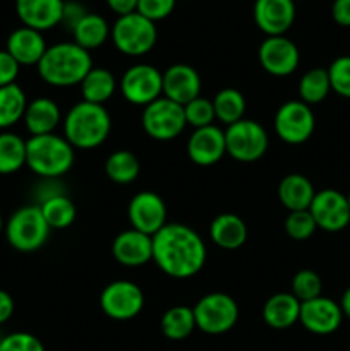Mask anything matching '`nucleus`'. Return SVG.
<instances>
[{"label":"nucleus","instance_id":"39","mask_svg":"<svg viewBox=\"0 0 350 351\" xmlns=\"http://www.w3.org/2000/svg\"><path fill=\"white\" fill-rule=\"evenodd\" d=\"M326 71H328L331 91L342 98L350 99V55L335 58Z\"/></svg>","mask_w":350,"mask_h":351},{"label":"nucleus","instance_id":"47","mask_svg":"<svg viewBox=\"0 0 350 351\" xmlns=\"http://www.w3.org/2000/svg\"><path fill=\"white\" fill-rule=\"evenodd\" d=\"M340 308H342V314L343 317H349L350 319V287L343 291L342 295V300H340Z\"/></svg>","mask_w":350,"mask_h":351},{"label":"nucleus","instance_id":"4","mask_svg":"<svg viewBox=\"0 0 350 351\" xmlns=\"http://www.w3.org/2000/svg\"><path fill=\"white\" fill-rule=\"evenodd\" d=\"M74 165V147L57 134L31 136L26 141V167L43 178H58Z\"/></svg>","mask_w":350,"mask_h":351},{"label":"nucleus","instance_id":"38","mask_svg":"<svg viewBox=\"0 0 350 351\" xmlns=\"http://www.w3.org/2000/svg\"><path fill=\"white\" fill-rule=\"evenodd\" d=\"M316 230H318V225H316L309 209H305V211H292L285 218V232L290 239L299 240V242L311 239Z\"/></svg>","mask_w":350,"mask_h":351},{"label":"nucleus","instance_id":"11","mask_svg":"<svg viewBox=\"0 0 350 351\" xmlns=\"http://www.w3.org/2000/svg\"><path fill=\"white\" fill-rule=\"evenodd\" d=\"M100 307L113 321H130L144 308V293L132 281H112L100 295Z\"/></svg>","mask_w":350,"mask_h":351},{"label":"nucleus","instance_id":"27","mask_svg":"<svg viewBox=\"0 0 350 351\" xmlns=\"http://www.w3.org/2000/svg\"><path fill=\"white\" fill-rule=\"evenodd\" d=\"M112 27L108 26L106 19L100 14L88 12L72 29V36H74V43L79 45L84 50L91 51L102 47L110 36Z\"/></svg>","mask_w":350,"mask_h":351},{"label":"nucleus","instance_id":"13","mask_svg":"<svg viewBox=\"0 0 350 351\" xmlns=\"http://www.w3.org/2000/svg\"><path fill=\"white\" fill-rule=\"evenodd\" d=\"M309 213L314 218L318 228L325 232L336 233L345 230L350 225V208L347 195L335 189H325L316 192Z\"/></svg>","mask_w":350,"mask_h":351},{"label":"nucleus","instance_id":"24","mask_svg":"<svg viewBox=\"0 0 350 351\" xmlns=\"http://www.w3.org/2000/svg\"><path fill=\"white\" fill-rule=\"evenodd\" d=\"M209 237L220 249L237 250L246 243L247 225L240 216L223 213V215L216 216L209 225Z\"/></svg>","mask_w":350,"mask_h":351},{"label":"nucleus","instance_id":"2","mask_svg":"<svg viewBox=\"0 0 350 351\" xmlns=\"http://www.w3.org/2000/svg\"><path fill=\"white\" fill-rule=\"evenodd\" d=\"M38 74L54 88L79 86L93 69L91 53L74 41L51 45L38 62Z\"/></svg>","mask_w":350,"mask_h":351},{"label":"nucleus","instance_id":"33","mask_svg":"<svg viewBox=\"0 0 350 351\" xmlns=\"http://www.w3.org/2000/svg\"><path fill=\"white\" fill-rule=\"evenodd\" d=\"M211 101L213 108H215L216 120L225 123L226 127L244 119V113H246V98H244V95L239 89H222V91L216 93V96Z\"/></svg>","mask_w":350,"mask_h":351},{"label":"nucleus","instance_id":"12","mask_svg":"<svg viewBox=\"0 0 350 351\" xmlns=\"http://www.w3.org/2000/svg\"><path fill=\"white\" fill-rule=\"evenodd\" d=\"M120 91L132 105L148 106L163 96V74L154 65L136 64L124 72Z\"/></svg>","mask_w":350,"mask_h":351},{"label":"nucleus","instance_id":"44","mask_svg":"<svg viewBox=\"0 0 350 351\" xmlns=\"http://www.w3.org/2000/svg\"><path fill=\"white\" fill-rule=\"evenodd\" d=\"M331 16L338 26L350 27V0H335L331 5Z\"/></svg>","mask_w":350,"mask_h":351},{"label":"nucleus","instance_id":"14","mask_svg":"<svg viewBox=\"0 0 350 351\" xmlns=\"http://www.w3.org/2000/svg\"><path fill=\"white\" fill-rule=\"evenodd\" d=\"M127 218L134 230L153 237L167 225V206L156 192H137L129 202Z\"/></svg>","mask_w":350,"mask_h":351},{"label":"nucleus","instance_id":"17","mask_svg":"<svg viewBox=\"0 0 350 351\" xmlns=\"http://www.w3.org/2000/svg\"><path fill=\"white\" fill-rule=\"evenodd\" d=\"M254 23L266 36H285L295 21V2L292 0H256Z\"/></svg>","mask_w":350,"mask_h":351},{"label":"nucleus","instance_id":"40","mask_svg":"<svg viewBox=\"0 0 350 351\" xmlns=\"http://www.w3.org/2000/svg\"><path fill=\"white\" fill-rule=\"evenodd\" d=\"M0 351H45L43 343L30 332H12L2 338Z\"/></svg>","mask_w":350,"mask_h":351},{"label":"nucleus","instance_id":"36","mask_svg":"<svg viewBox=\"0 0 350 351\" xmlns=\"http://www.w3.org/2000/svg\"><path fill=\"white\" fill-rule=\"evenodd\" d=\"M323 281L319 274L312 269H301L292 278V295L299 302H309L321 297Z\"/></svg>","mask_w":350,"mask_h":351},{"label":"nucleus","instance_id":"18","mask_svg":"<svg viewBox=\"0 0 350 351\" xmlns=\"http://www.w3.org/2000/svg\"><path fill=\"white\" fill-rule=\"evenodd\" d=\"M226 153L225 130L215 123L201 129H194L187 141V154L198 167H213Z\"/></svg>","mask_w":350,"mask_h":351},{"label":"nucleus","instance_id":"19","mask_svg":"<svg viewBox=\"0 0 350 351\" xmlns=\"http://www.w3.org/2000/svg\"><path fill=\"white\" fill-rule=\"evenodd\" d=\"M112 256L126 267H139L153 261V237L130 228L119 233L112 243Z\"/></svg>","mask_w":350,"mask_h":351},{"label":"nucleus","instance_id":"51","mask_svg":"<svg viewBox=\"0 0 350 351\" xmlns=\"http://www.w3.org/2000/svg\"><path fill=\"white\" fill-rule=\"evenodd\" d=\"M2 338H3V336H0V343H2Z\"/></svg>","mask_w":350,"mask_h":351},{"label":"nucleus","instance_id":"43","mask_svg":"<svg viewBox=\"0 0 350 351\" xmlns=\"http://www.w3.org/2000/svg\"><path fill=\"white\" fill-rule=\"evenodd\" d=\"M86 9L78 2H65L64 5V14H62V23L69 27V29H74L75 24L86 16Z\"/></svg>","mask_w":350,"mask_h":351},{"label":"nucleus","instance_id":"6","mask_svg":"<svg viewBox=\"0 0 350 351\" xmlns=\"http://www.w3.org/2000/svg\"><path fill=\"white\" fill-rule=\"evenodd\" d=\"M156 26L139 12L120 16L110 31L113 45L127 57H141L153 50L156 43Z\"/></svg>","mask_w":350,"mask_h":351},{"label":"nucleus","instance_id":"32","mask_svg":"<svg viewBox=\"0 0 350 351\" xmlns=\"http://www.w3.org/2000/svg\"><path fill=\"white\" fill-rule=\"evenodd\" d=\"M105 171L106 177L112 182L120 185L132 184L137 177H139L141 165L139 160L134 153L127 149L113 151L105 161Z\"/></svg>","mask_w":350,"mask_h":351},{"label":"nucleus","instance_id":"8","mask_svg":"<svg viewBox=\"0 0 350 351\" xmlns=\"http://www.w3.org/2000/svg\"><path fill=\"white\" fill-rule=\"evenodd\" d=\"M141 123H143L144 132L151 139L161 141V143L178 137L187 125L184 106L165 96H160L153 103L144 106Z\"/></svg>","mask_w":350,"mask_h":351},{"label":"nucleus","instance_id":"28","mask_svg":"<svg viewBox=\"0 0 350 351\" xmlns=\"http://www.w3.org/2000/svg\"><path fill=\"white\" fill-rule=\"evenodd\" d=\"M79 86H81L82 101L105 105L115 95L117 81L112 72L106 69L93 67Z\"/></svg>","mask_w":350,"mask_h":351},{"label":"nucleus","instance_id":"9","mask_svg":"<svg viewBox=\"0 0 350 351\" xmlns=\"http://www.w3.org/2000/svg\"><path fill=\"white\" fill-rule=\"evenodd\" d=\"M226 153L240 163H254L264 156L270 144L266 129L254 120L242 119L225 130Z\"/></svg>","mask_w":350,"mask_h":351},{"label":"nucleus","instance_id":"22","mask_svg":"<svg viewBox=\"0 0 350 351\" xmlns=\"http://www.w3.org/2000/svg\"><path fill=\"white\" fill-rule=\"evenodd\" d=\"M47 48L45 38L40 31L23 26L9 34L5 50L19 65H38Z\"/></svg>","mask_w":350,"mask_h":351},{"label":"nucleus","instance_id":"5","mask_svg":"<svg viewBox=\"0 0 350 351\" xmlns=\"http://www.w3.org/2000/svg\"><path fill=\"white\" fill-rule=\"evenodd\" d=\"M51 228L45 221L38 204L23 206L5 225L7 242L19 252H34L47 243Z\"/></svg>","mask_w":350,"mask_h":351},{"label":"nucleus","instance_id":"3","mask_svg":"<svg viewBox=\"0 0 350 351\" xmlns=\"http://www.w3.org/2000/svg\"><path fill=\"white\" fill-rule=\"evenodd\" d=\"M112 119L103 105L79 101L67 112L64 120L65 139L74 149H95L110 136Z\"/></svg>","mask_w":350,"mask_h":351},{"label":"nucleus","instance_id":"26","mask_svg":"<svg viewBox=\"0 0 350 351\" xmlns=\"http://www.w3.org/2000/svg\"><path fill=\"white\" fill-rule=\"evenodd\" d=\"M301 302L292 293H275L266 300L263 307V319L271 329H288L299 322Z\"/></svg>","mask_w":350,"mask_h":351},{"label":"nucleus","instance_id":"52","mask_svg":"<svg viewBox=\"0 0 350 351\" xmlns=\"http://www.w3.org/2000/svg\"><path fill=\"white\" fill-rule=\"evenodd\" d=\"M349 336H350V335H349Z\"/></svg>","mask_w":350,"mask_h":351},{"label":"nucleus","instance_id":"21","mask_svg":"<svg viewBox=\"0 0 350 351\" xmlns=\"http://www.w3.org/2000/svg\"><path fill=\"white\" fill-rule=\"evenodd\" d=\"M64 0H16V12L23 26L47 31L62 23Z\"/></svg>","mask_w":350,"mask_h":351},{"label":"nucleus","instance_id":"45","mask_svg":"<svg viewBox=\"0 0 350 351\" xmlns=\"http://www.w3.org/2000/svg\"><path fill=\"white\" fill-rule=\"evenodd\" d=\"M137 2H139V0H106L110 9H112L119 17L136 12Z\"/></svg>","mask_w":350,"mask_h":351},{"label":"nucleus","instance_id":"1","mask_svg":"<svg viewBox=\"0 0 350 351\" xmlns=\"http://www.w3.org/2000/svg\"><path fill=\"white\" fill-rule=\"evenodd\" d=\"M205 240L196 230L182 223H167L153 235V263L167 276L187 280L206 264Z\"/></svg>","mask_w":350,"mask_h":351},{"label":"nucleus","instance_id":"29","mask_svg":"<svg viewBox=\"0 0 350 351\" xmlns=\"http://www.w3.org/2000/svg\"><path fill=\"white\" fill-rule=\"evenodd\" d=\"M161 332L165 338L172 339V341H182V339L189 338L194 332L196 328V319L194 311L185 305H175L170 307L160 321Z\"/></svg>","mask_w":350,"mask_h":351},{"label":"nucleus","instance_id":"46","mask_svg":"<svg viewBox=\"0 0 350 351\" xmlns=\"http://www.w3.org/2000/svg\"><path fill=\"white\" fill-rule=\"evenodd\" d=\"M14 314V298L5 290H0V326L5 324Z\"/></svg>","mask_w":350,"mask_h":351},{"label":"nucleus","instance_id":"30","mask_svg":"<svg viewBox=\"0 0 350 351\" xmlns=\"http://www.w3.org/2000/svg\"><path fill=\"white\" fill-rule=\"evenodd\" d=\"M40 206L41 215L51 230H65L75 221L78 208L69 195L58 194L43 201Z\"/></svg>","mask_w":350,"mask_h":351},{"label":"nucleus","instance_id":"15","mask_svg":"<svg viewBox=\"0 0 350 351\" xmlns=\"http://www.w3.org/2000/svg\"><path fill=\"white\" fill-rule=\"evenodd\" d=\"M257 58L268 74L287 77L297 71L301 53L297 45L287 36H268L257 50Z\"/></svg>","mask_w":350,"mask_h":351},{"label":"nucleus","instance_id":"25","mask_svg":"<svg viewBox=\"0 0 350 351\" xmlns=\"http://www.w3.org/2000/svg\"><path fill=\"white\" fill-rule=\"evenodd\" d=\"M314 195L316 191L312 182L301 173L287 175L278 185V199L288 213L309 209Z\"/></svg>","mask_w":350,"mask_h":351},{"label":"nucleus","instance_id":"23","mask_svg":"<svg viewBox=\"0 0 350 351\" xmlns=\"http://www.w3.org/2000/svg\"><path fill=\"white\" fill-rule=\"evenodd\" d=\"M60 108L54 99L36 98L27 103L23 120L31 136H45V134H54L60 123Z\"/></svg>","mask_w":350,"mask_h":351},{"label":"nucleus","instance_id":"31","mask_svg":"<svg viewBox=\"0 0 350 351\" xmlns=\"http://www.w3.org/2000/svg\"><path fill=\"white\" fill-rule=\"evenodd\" d=\"M27 108L26 93L19 84L0 88V129H9L24 119Z\"/></svg>","mask_w":350,"mask_h":351},{"label":"nucleus","instance_id":"41","mask_svg":"<svg viewBox=\"0 0 350 351\" xmlns=\"http://www.w3.org/2000/svg\"><path fill=\"white\" fill-rule=\"evenodd\" d=\"M175 3H177V0H139L136 12L156 23V21L165 19L174 12Z\"/></svg>","mask_w":350,"mask_h":351},{"label":"nucleus","instance_id":"16","mask_svg":"<svg viewBox=\"0 0 350 351\" xmlns=\"http://www.w3.org/2000/svg\"><path fill=\"white\" fill-rule=\"evenodd\" d=\"M343 321L340 304L328 297H318L314 300L302 302L299 322L305 331L312 335L326 336L335 332Z\"/></svg>","mask_w":350,"mask_h":351},{"label":"nucleus","instance_id":"37","mask_svg":"<svg viewBox=\"0 0 350 351\" xmlns=\"http://www.w3.org/2000/svg\"><path fill=\"white\" fill-rule=\"evenodd\" d=\"M184 113L187 125L194 127V129L213 125V122L216 120L213 101L208 98H202V96H198L196 99L189 101L187 105H184Z\"/></svg>","mask_w":350,"mask_h":351},{"label":"nucleus","instance_id":"48","mask_svg":"<svg viewBox=\"0 0 350 351\" xmlns=\"http://www.w3.org/2000/svg\"><path fill=\"white\" fill-rule=\"evenodd\" d=\"M3 232V218H2V215H0V233Z\"/></svg>","mask_w":350,"mask_h":351},{"label":"nucleus","instance_id":"20","mask_svg":"<svg viewBox=\"0 0 350 351\" xmlns=\"http://www.w3.org/2000/svg\"><path fill=\"white\" fill-rule=\"evenodd\" d=\"M163 96L182 106L201 96V77L198 71L187 64L170 65L163 72Z\"/></svg>","mask_w":350,"mask_h":351},{"label":"nucleus","instance_id":"42","mask_svg":"<svg viewBox=\"0 0 350 351\" xmlns=\"http://www.w3.org/2000/svg\"><path fill=\"white\" fill-rule=\"evenodd\" d=\"M21 65L10 57L7 50H0V88L9 84H16V79L19 75Z\"/></svg>","mask_w":350,"mask_h":351},{"label":"nucleus","instance_id":"7","mask_svg":"<svg viewBox=\"0 0 350 351\" xmlns=\"http://www.w3.org/2000/svg\"><path fill=\"white\" fill-rule=\"evenodd\" d=\"M196 328L206 335H225L239 321V305L230 295L215 291L199 298L192 307Z\"/></svg>","mask_w":350,"mask_h":351},{"label":"nucleus","instance_id":"34","mask_svg":"<svg viewBox=\"0 0 350 351\" xmlns=\"http://www.w3.org/2000/svg\"><path fill=\"white\" fill-rule=\"evenodd\" d=\"M26 165V141L14 132L0 134V175L19 171Z\"/></svg>","mask_w":350,"mask_h":351},{"label":"nucleus","instance_id":"35","mask_svg":"<svg viewBox=\"0 0 350 351\" xmlns=\"http://www.w3.org/2000/svg\"><path fill=\"white\" fill-rule=\"evenodd\" d=\"M331 91V84H329L328 71L323 67H314L311 71L305 72L299 81V95H301V101L305 105H318V103L325 101L326 96Z\"/></svg>","mask_w":350,"mask_h":351},{"label":"nucleus","instance_id":"50","mask_svg":"<svg viewBox=\"0 0 350 351\" xmlns=\"http://www.w3.org/2000/svg\"><path fill=\"white\" fill-rule=\"evenodd\" d=\"M292 2H302V0H292Z\"/></svg>","mask_w":350,"mask_h":351},{"label":"nucleus","instance_id":"10","mask_svg":"<svg viewBox=\"0 0 350 351\" xmlns=\"http://www.w3.org/2000/svg\"><path fill=\"white\" fill-rule=\"evenodd\" d=\"M316 129V117L312 108L301 99H290L277 110L275 132L283 143L297 144L311 139Z\"/></svg>","mask_w":350,"mask_h":351},{"label":"nucleus","instance_id":"49","mask_svg":"<svg viewBox=\"0 0 350 351\" xmlns=\"http://www.w3.org/2000/svg\"><path fill=\"white\" fill-rule=\"evenodd\" d=\"M347 202H349V208H350V192H349V195H347Z\"/></svg>","mask_w":350,"mask_h":351}]
</instances>
